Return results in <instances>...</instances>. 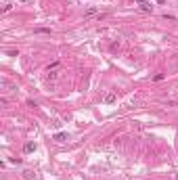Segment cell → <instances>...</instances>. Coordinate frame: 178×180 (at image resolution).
Instances as JSON below:
<instances>
[{
    "instance_id": "obj_1",
    "label": "cell",
    "mask_w": 178,
    "mask_h": 180,
    "mask_svg": "<svg viewBox=\"0 0 178 180\" xmlns=\"http://www.w3.org/2000/svg\"><path fill=\"white\" fill-rule=\"evenodd\" d=\"M52 140H57V142H65V140H67V134H65V132H59V134H55V136H52Z\"/></svg>"
},
{
    "instance_id": "obj_2",
    "label": "cell",
    "mask_w": 178,
    "mask_h": 180,
    "mask_svg": "<svg viewBox=\"0 0 178 180\" xmlns=\"http://www.w3.org/2000/svg\"><path fill=\"white\" fill-rule=\"evenodd\" d=\"M115 98H118V94H115V92H109V94L105 96V103H107V105H111V103H115Z\"/></svg>"
},
{
    "instance_id": "obj_5",
    "label": "cell",
    "mask_w": 178,
    "mask_h": 180,
    "mask_svg": "<svg viewBox=\"0 0 178 180\" xmlns=\"http://www.w3.org/2000/svg\"><path fill=\"white\" fill-rule=\"evenodd\" d=\"M136 2H138V4H145V2H147V0H136Z\"/></svg>"
},
{
    "instance_id": "obj_3",
    "label": "cell",
    "mask_w": 178,
    "mask_h": 180,
    "mask_svg": "<svg viewBox=\"0 0 178 180\" xmlns=\"http://www.w3.org/2000/svg\"><path fill=\"white\" fill-rule=\"evenodd\" d=\"M23 151H25V153H32V151H36V145H34V142H25Z\"/></svg>"
},
{
    "instance_id": "obj_6",
    "label": "cell",
    "mask_w": 178,
    "mask_h": 180,
    "mask_svg": "<svg viewBox=\"0 0 178 180\" xmlns=\"http://www.w3.org/2000/svg\"><path fill=\"white\" fill-rule=\"evenodd\" d=\"M155 2H164V0H155Z\"/></svg>"
},
{
    "instance_id": "obj_4",
    "label": "cell",
    "mask_w": 178,
    "mask_h": 180,
    "mask_svg": "<svg viewBox=\"0 0 178 180\" xmlns=\"http://www.w3.org/2000/svg\"><path fill=\"white\" fill-rule=\"evenodd\" d=\"M140 8H142L145 13H151V6H149V4H140Z\"/></svg>"
}]
</instances>
